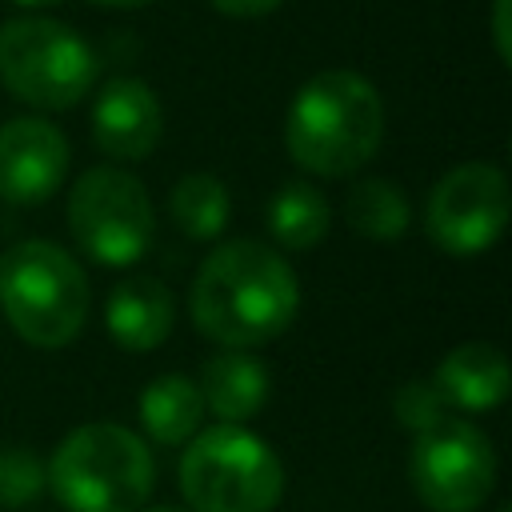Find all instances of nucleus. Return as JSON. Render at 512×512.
<instances>
[{
	"label": "nucleus",
	"instance_id": "nucleus-7",
	"mask_svg": "<svg viewBox=\"0 0 512 512\" xmlns=\"http://www.w3.org/2000/svg\"><path fill=\"white\" fill-rule=\"evenodd\" d=\"M68 228L84 256L104 268L136 264L156 236L148 188L128 168H88L68 192Z\"/></svg>",
	"mask_w": 512,
	"mask_h": 512
},
{
	"label": "nucleus",
	"instance_id": "nucleus-20",
	"mask_svg": "<svg viewBox=\"0 0 512 512\" xmlns=\"http://www.w3.org/2000/svg\"><path fill=\"white\" fill-rule=\"evenodd\" d=\"M392 412H396V420L416 436V432H428L432 424H440V420L448 416V404H444V396L436 392L432 380H408V384L396 388Z\"/></svg>",
	"mask_w": 512,
	"mask_h": 512
},
{
	"label": "nucleus",
	"instance_id": "nucleus-12",
	"mask_svg": "<svg viewBox=\"0 0 512 512\" xmlns=\"http://www.w3.org/2000/svg\"><path fill=\"white\" fill-rule=\"evenodd\" d=\"M436 392L444 396L448 408L460 412H492L508 396V360L496 344L488 340H468L456 344L432 376Z\"/></svg>",
	"mask_w": 512,
	"mask_h": 512
},
{
	"label": "nucleus",
	"instance_id": "nucleus-22",
	"mask_svg": "<svg viewBox=\"0 0 512 512\" xmlns=\"http://www.w3.org/2000/svg\"><path fill=\"white\" fill-rule=\"evenodd\" d=\"M280 0H212V8L216 12H224V16H236V20H248V16H264V12H272Z\"/></svg>",
	"mask_w": 512,
	"mask_h": 512
},
{
	"label": "nucleus",
	"instance_id": "nucleus-2",
	"mask_svg": "<svg viewBox=\"0 0 512 512\" xmlns=\"http://www.w3.org/2000/svg\"><path fill=\"white\" fill-rule=\"evenodd\" d=\"M384 140V100L352 68H324L300 84L284 116L288 156L316 176L340 180L364 168Z\"/></svg>",
	"mask_w": 512,
	"mask_h": 512
},
{
	"label": "nucleus",
	"instance_id": "nucleus-1",
	"mask_svg": "<svg viewBox=\"0 0 512 512\" xmlns=\"http://www.w3.org/2000/svg\"><path fill=\"white\" fill-rule=\"evenodd\" d=\"M188 308L208 340L224 348H256L292 324L300 284L276 248L260 240H224L200 260Z\"/></svg>",
	"mask_w": 512,
	"mask_h": 512
},
{
	"label": "nucleus",
	"instance_id": "nucleus-14",
	"mask_svg": "<svg viewBox=\"0 0 512 512\" xmlns=\"http://www.w3.org/2000/svg\"><path fill=\"white\" fill-rule=\"evenodd\" d=\"M200 396L220 424H244L268 400V368L248 352H220L200 372Z\"/></svg>",
	"mask_w": 512,
	"mask_h": 512
},
{
	"label": "nucleus",
	"instance_id": "nucleus-23",
	"mask_svg": "<svg viewBox=\"0 0 512 512\" xmlns=\"http://www.w3.org/2000/svg\"><path fill=\"white\" fill-rule=\"evenodd\" d=\"M96 4H108V8H140V4H152V0H96Z\"/></svg>",
	"mask_w": 512,
	"mask_h": 512
},
{
	"label": "nucleus",
	"instance_id": "nucleus-26",
	"mask_svg": "<svg viewBox=\"0 0 512 512\" xmlns=\"http://www.w3.org/2000/svg\"><path fill=\"white\" fill-rule=\"evenodd\" d=\"M500 512H508V508H500Z\"/></svg>",
	"mask_w": 512,
	"mask_h": 512
},
{
	"label": "nucleus",
	"instance_id": "nucleus-8",
	"mask_svg": "<svg viewBox=\"0 0 512 512\" xmlns=\"http://www.w3.org/2000/svg\"><path fill=\"white\" fill-rule=\"evenodd\" d=\"M408 480L420 504L432 512H476L496 488L492 440L476 424L444 416L428 432H416Z\"/></svg>",
	"mask_w": 512,
	"mask_h": 512
},
{
	"label": "nucleus",
	"instance_id": "nucleus-19",
	"mask_svg": "<svg viewBox=\"0 0 512 512\" xmlns=\"http://www.w3.org/2000/svg\"><path fill=\"white\" fill-rule=\"evenodd\" d=\"M48 488V468L28 448H0V508H28Z\"/></svg>",
	"mask_w": 512,
	"mask_h": 512
},
{
	"label": "nucleus",
	"instance_id": "nucleus-16",
	"mask_svg": "<svg viewBox=\"0 0 512 512\" xmlns=\"http://www.w3.org/2000/svg\"><path fill=\"white\" fill-rule=\"evenodd\" d=\"M332 224V208L324 200L320 188H312L308 180H288L280 184V192L268 204V232L276 236V244L292 248V252H308L328 236Z\"/></svg>",
	"mask_w": 512,
	"mask_h": 512
},
{
	"label": "nucleus",
	"instance_id": "nucleus-17",
	"mask_svg": "<svg viewBox=\"0 0 512 512\" xmlns=\"http://www.w3.org/2000/svg\"><path fill=\"white\" fill-rule=\"evenodd\" d=\"M344 216H348L352 232H360L368 240H400L408 232L412 208H408V196H404V188L396 180L368 176V180L352 184Z\"/></svg>",
	"mask_w": 512,
	"mask_h": 512
},
{
	"label": "nucleus",
	"instance_id": "nucleus-5",
	"mask_svg": "<svg viewBox=\"0 0 512 512\" xmlns=\"http://www.w3.org/2000/svg\"><path fill=\"white\" fill-rule=\"evenodd\" d=\"M180 496L192 512H272L284 496V464L256 432L216 424L188 440Z\"/></svg>",
	"mask_w": 512,
	"mask_h": 512
},
{
	"label": "nucleus",
	"instance_id": "nucleus-4",
	"mask_svg": "<svg viewBox=\"0 0 512 512\" xmlns=\"http://www.w3.org/2000/svg\"><path fill=\"white\" fill-rule=\"evenodd\" d=\"M88 276L52 240H20L0 256V308L36 348H64L88 320Z\"/></svg>",
	"mask_w": 512,
	"mask_h": 512
},
{
	"label": "nucleus",
	"instance_id": "nucleus-13",
	"mask_svg": "<svg viewBox=\"0 0 512 512\" xmlns=\"http://www.w3.org/2000/svg\"><path fill=\"white\" fill-rule=\"evenodd\" d=\"M176 320L172 292L152 276H128L108 292L104 324L108 336L128 352H152L168 340Z\"/></svg>",
	"mask_w": 512,
	"mask_h": 512
},
{
	"label": "nucleus",
	"instance_id": "nucleus-21",
	"mask_svg": "<svg viewBox=\"0 0 512 512\" xmlns=\"http://www.w3.org/2000/svg\"><path fill=\"white\" fill-rule=\"evenodd\" d=\"M508 8L512 0H492V44H496V56L508 64L512 60V36H508Z\"/></svg>",
	"mask_w": 512,
	"mask_h": 512
},
{
	"label": "nucleus",
	"instance_id": "nucleus-11",
	"mask_svg": "<svg viewBox=\"0 0 512 512\" xmlns=\"http://www.w3.org/2000/svg\"><path fill=\"white\" fill-rule=\"evenodd\" d=\"M164 136V108L136 76H116L92 104V144L112 160H144Z\"/></svg>",
	"mask_w": 512,
	"mask_h": 512
},
{
	"label": "nucleus",
	"instance_id": "nucleus-25",
	"mask_svg": "<svg viewBox=\"0 0 512 512\" xmlns=\"http://www.w3.org/2000/svg\"><path fill=\"white\" fill-rule=\"evenodd\" d=\"M144 512H192V508H180V504H156V508H144Z\"/></svg>",
	"mask_w": 512,
	"mask_h": 512
},
{
	"label": "nucleus",
	"instance_id": "nucleus-18",
	"mask_svg": "<svg viewBox=\"0 0 512 512\" xmlns=\"http://www.w3.org/2000/svg\"><path fill=\"white\" fill-rule=\"evenodd\" d=\"M168 208H172V220L184 236L192 240H216L232 216V200H228V188L208 176V172H188L176 180L172 196H168Z\"/></svg>",
	"mask_w": 512,
	"mask_h": 512
},
{
	"label": "nucleus",
	"instance_id": "nucleus-10",
	"mask_svg": "<svg viewBox=\"0 0 512 512\" xmlns=\"http://www.w3.org/2000/svg\"><path fill=\"white\" fill-rule=\"evenodd\" d=\"M68 172V140L52 120L20 116L0 128V200L44 204Z\"/></svg>",
	"mask_w": 512,
	"mask_h": 512
},
{
	"label": "nucleus",
	"instance_id": "nucleus-9",
	"mask_svg": "<svg viewBox=\"0 0 512 512\" xmlns=\"http://www.w3.org/2000/svg\"><path fill=\"white\" fill-rule=\"evenodd\" d=\"M508 224V176L496 164H460L444 172L424 204V232L448 256L488 252Z\"/></svg>",
	"mask_w": 512,
	"mask_h": 512
},
{
	"label": "nucleus",
	"instance_id": "nucleus-24",
	"mask_svg": "<svg viewBox=\"0 0 512 512\" xmlns=\"http://www.w3.org/2000/svg\"><path fill=\"white\" fill-rule=\"evenodd\" d=\"M12 4H20V8H52L60 0H12Z\"/></svg>",
	"mask_w": 512,
	"mask_h": 512
},
{
	"label": "nucleus",
	"instance_id": "nucleus-15",
	"mask_svg": "<svg viewBox=\"0 0 512 512\" xmlns=\"http://www.w3.org/2000/svg\"><path fill=\"white\" fill-rule=\"evenodd\" d=\"M200 420H204V396L180 372L156 376L140 392V424L156 444H168V448L188 444L200 432Z\"/></svg>",
	"mask_w": 512,
	"mask_h": 512
},
{
	"label": "nucleus",
	"instance_id": "nucleus-6",
	"mask_svg": "<svg viewBox=\"0 0 512 512\" xmlns=\"http://www.w3.org/2000/svg\"><path fill=\"white\" fill-rule=\"evenodd\" d=\"M96 80L88 40L52 16H12L0 24V84L44 112L76 108Z\"/></svg>",
	"mask_w": 512,
	"mask_h": 512
},
{
	"label": "nucleus",
	"instance_id": "nucleus-3",
	"mask_svg": "<svg viewBox=\"0 0 512 512\" xmlns=\"http://www.w3.org/2000/svg\"><path fill=\"white\" fill-rule=\"evenodd\" d=\"M44 468L68 512H136L156 484L152 448L112 420L72 428Z\"/></svg>",
	"mask_w": 512,
	"mask_h": 512
}]
</instances>
